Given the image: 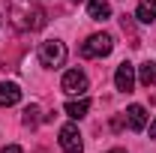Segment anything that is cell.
<instances>
[{
  "label": "cell",
  "mask_w": 156,
  "mask_h": 153,
  "mask_svg": "<svg viewBox=\"0 0 156 153\" xmlns=\"http://www.w3.org/2000/svg\"><path fill=\"white\" fill-rule=\"evenodd\" d=\"M6 12H9V21L15 30H42L45 27V12L33 0H9Z\"/></svg>",
  "instance_id": "obj_1"
},
{
  "label": "cell",
  "mask_w": 156,
  "mask_h": 153,
  "mask_svg": "<svg viewBox=\"0 0 156 153\" xmlns=\"http://www.w3.org/2000/svg\"><path fill=\"white\" fill-rule=\"evenodd\" d=\"M66 45L60 42V39H48V42H42L39 45V63L42 66H48V69H60L63 63H66Z\"/></svg>",
  "instance_id": "obj_2"
},
{
  "label": "cell",
  "mask_w": 156,
  "mask_h": 153,
  "mask_svg": "<svg viewBox=\"0 0 156 153\" xmlns=\"http://www.w3.org/2000/svg\"><path fill=\"white\" fill-rule=\"evenodd\" d=\"M111 48H114V39L108 36V33H93V36L81 45V57H87V60H102V57H108V54H111Z\"/></svg>",
  "instance_id": "obj_3"
},
{
  "label": "cell",
  "mask_w": 156,
  "mask_h": 153,
  "mask_svg": "<svg viewBox=\"0 0 156 153\" xmlns=\"http://www.w3.org/2000/svg\"><path fill=\"white\" fill-rule=\"evenodd\" d=\"M60 87H63L66 96H84L87 93V75L81 69H69L63 75V81H60Z\"/></svg>",
  "instance_id": "obj_4"
},
{
  "label": "cell",
  "mask_w": 156,
  "mask_h": 153,
  "mask_svg": "<svg viewBox=\"0 0 156 153\" xmlns=\"http://www.w3.org/2000/svg\"><path fill=\"white\" fill-rule=\"evenodd\" d=\"M60 147L66 153H81L84 150V141H81V132H78L75 123H66V126L60 129Z\"/></svg>",
  "instance_id": "obj_5"
},
{
  "label": "cell",
  "mask_w": 156,
  "mask_h": 153,
  "mask_svg": "<svg viewBox=\"0 0 156 153\" xmlns=\"http://www.w3.org/2000/svg\"><path fill=\"white\" fill-rule=\"evenodd\" d=\"M135 66L132 63H120L117 66V72H114V84H117V90H123V93H132V87H135Z\"/></svg>",
  "instance_id": "obj_6"
},
{
  "label": "cell",
  "mask_w": 156,
  "mask_h": 153,
  "mask_svg": "<svg viewBox=\"0 0 156 153\" xmlns=\"http://www.w3.org/2000/svg\"><path fill=\"white\" fill-rule=\"evenodd\" d=\"M126 123H129V129H132V132H141V129H144V126H147V108H144V105H129V108H126Z\"/></svg>",
  "instance_id": "obj_7"
},
{
  "label": "cell",
  "mask_w": 156,
  "mask_h": 153,
  "mask_svg": "<svg viewBox=\"0 0 156 153\" xmlns=\"http://www.w3.org/2000/svg\"><path fill=\"white\" fill-rule=\"evenodd\" d=\"M21 102V87L12 81H3L0 84V108H12Z\"/></svg>",
  "instance_id": "obj_8"
},
{
  "label": "cell",
  "mask_w": 156,
  "mask_h": 153,
  "mask_svg": "<svg viewBox=\"0 0 156 153\" xmlns=\"http://www.w3.org/2000/svg\"><path fill=\"white\" fill-rule=\"evenodd\" d=\"M87 15L93 21H105L111 15V3L108 0H87Z\"/></svg>",
  "instance_id": "obj_9"
},
{
  "label": "cell",
  "mask_w": 156,
  "mask_h": 153,
  "mask_svg": "<svg viewBox=\"0 0 156 153\" xmlns=\"http://www.w3.org/2000/svg\"><path fill=\"white\" fill-rule=\"evenodd\" d=\"M135 18L141 21V24H153L156 21V0H138Z\"/></svg>",
  "instance_id": "obj_10"
},
{
  "label": "cell",
  "mask_w": 156,
  "mask_h": 153,
  "mask_svg": "<svg viewBox=\"0 0 156 153\" xmlns=\"http://www.w3.org/2000/svg\"><path fill=\"white\" fill-rule=\"evenodd\" d=\"M90 111V102L81 96V99H72V102H66V114L72 117V120H78V117H84Z\"/></svg>",
  "instance_id": "obj_11"
},
{
  "label": "cell",
  "mask_w": 156,
  "mask_h": 153,
  "mask_svg": "<svg viewBox=\"0 0 156 153\" xmlns=\"http://www.w3.org/2000/svg\"><path fill=\"white\" fill-rule=\"evenodd\" d=\"M138 81H141L144 87H153V84H156V63H144V66H138Z\"/></svg>",
  "instance_id": "obj_12"
},
{
  "label": "cell",
  "mask_w": 156,
  "mask_h": 153,
  "mask_svg": "<svg viewBox=\"0 0 156 153\" xmlns=\"http://www.w3.org/2000/svg\"><path fill=\"white\" fill-rule=\"evenodd\" d=\"M39 123V108L36 105H27L24 108V126H36Z\"/></svg>",
  "instance_id": "obj_13"
},
{
  "label": "cell",
  "mask_w": 156,
  "mask_h": 153,
  "mask_svg": "<svg viewBox=\"0 0 156 153\" xmlns=\"http://www.w3.org/2000/svg\"><path fill=\"white\" fill-rule=\"evenodd\" d=\"M0 153H24V150H21L18 144H6V147H3V150H0Z\"/></svg>",
  "instance_id": "obj_14"
},
{
  "label": "cell",
  "mask_w": 156,
  "mask_h": 153,
  "mask_svg": "<svg viewBox=\"0 0 156 153\" xmlns=\"http://www.w3.org/2000/svg\"><path fill=\"white\" fill-rule=\"evenodd\" d=\"M150 138H156V120L150 123Z\"/></svg>",
  "instance_id": "obj_15"
},
{
  "label": "cell",
  "mask_w": 156,
  "mask_h": 153,
  "mask_svg": "<svg viewBox=\"0 0 156 153\" xmlns=\"http://www.w3.org/2000/svg\"><path fill=\"white\" fill-rule=\"evenodd\" d=\"M108 153H126V150H120V147H114V150H108Z\"/></svg>",
  "instance_id": "obj_16"
},
{
  "label": "cell",
  "mask_w": 156,
  "mask_h": 153,
  "mask_svg": "<svg viewBox=\"0 0 156 153\" xmlns=\"http://www.w3.org/2000/svg\"><path fill=\"white\" fill-rule=\"evenodd\" d=\"M72 3H81V0H72Z\"/></svg>",
  "instance_id": "obj_17"
}]
</instances>
